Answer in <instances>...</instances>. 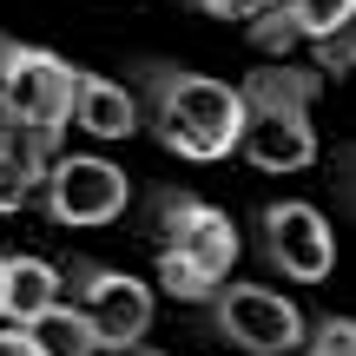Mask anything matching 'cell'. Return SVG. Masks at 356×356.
<instances>
[{
	"mask_svg": "<svg viewBox=\"0 0 356 356\" xmlns=\"http://www.w3.org/2000/svg\"><path fill=\"white\" fill-rule=\"evenodd\" d=\"M139 86L152 106V132L172 159L218 165V159L244 152V126H251L244 86H225V79L172 66V60H139Z\"/></svg>",
	"mask_w": 356,
	"mask_h": 356,
	"instance_id": "1",
	"label": "cell"
},
{
	"mask_svg": "<svg viewBox=\"0 0 356 356\" xmlns=\"http://www.w3.org/2000/svg\"><path fill=\"white\" fill-rule=\"evenodd\" d=\"M317 86L323 73L317 66H291V60H270L244 79V106H251V126H244V159L257 172H304L317 165Z\"/></svg>",
	"mask_w": 356,
	"mask_h": 356,
	"instance_id": "2",
	"label": "cell"
},
{
	"mask_svg": "<svg viewBox=\"0 0 356 356\" xmlns=\"http://www.w3.org/2000/svg\"><path fill=\"white\" fill-rule=\"evenodd\" d=\"M204 317H211L218 343H231L244 356H297L310 343V317L284 291H270V284H238L231 277L225 291L204 304Z\"/></svg>",
	"mask_w": 356,
	"mask_h": 356,
	"instance_id": "3",
	"label": "cell"
},
{
	"mask_svg": "<svg viewBox=\"0 0 356 356\" xmlns=\"http://www.w3.org/2000/svg\"><path fill=\"white\" fill-rule=\"evenodd\" d=\"M152 238L159 257H178V264L204 270L211 284H231V264H238V225H231L218 204H204L198 191L165 185L152 198Z\"/></svg>",
	"mask_w": 356,
	"mask_h": 356,
	"instance_id": "4",
	"label": "cell"
},
{
	"mask_svg": "<svg viewBox=\"0 0 356 356\" xmlns=\"http://www.w3.org/2000/svg\"><path fill=\"white\" fill-rule=\"evenodd\" d=\"M79 73H86V66H66L60 53L26 47V40H7V33H0V99H7L20 119H33L40 132H53V139L73 126Z\"/></svg>",
	"mask_w": 356,
	"mask_h": 356,
	"instance_id": "5",
	"label": "cell"
},
{
	"mask_svg": "<svg viewBox=\"0 0 356 356\" xmlns=\"http://www.w3.org/2000/svg\"><path fill=\"white\" fill-rule=\"evenodd\" d=\"M66 284H73V304L92 317V330L106 337V356L145 343V330H152V284H139L119 264H92V257H73Z\"/></svg>",
	"mask_w": 356,
	"mask_h": 356,
	"instance_id": "6",
	"label": "cell"
},
{
	"mask_svg": "<svg viewBox=\"0 0 356 356\" xmlns=\"http://www.w3.org/2000/svg\"><path fill=\"white\" fill-rule=\"evenodd\" d=\"M257 244H264V264L284 270L291 284H323L337 270V231L317 204L304 198H277L257 211Z\"/></svg>",
	"mask_w": 356,
	"mask_h": 356,
	"instance_id": "7",
	"label": "cell"
},
{
	"mask_svg": "<svg viewBox=\"0 0 356 356\" xmlns=\"http://www.w3.org/2000/svg\"><path fill=\"white\" fill-rule=\"evenodd\" d=\"M126 198H132L126 172H119L113 159H92V152L53 159V178H47V191H40L47 218H53V225H73V231L113 225V218L126 211Z\"/></svg>",
	"mask_w": 356,
	"mask_h": 356,
	"instance_id": "8",
	"label": "cell"
},
{
	"mask_svg": "<svg viewBox=\"0 0 356 356\" xmlns=\"http://www.w3.org/2000/svg\"><path fill=\"white\" fill-rule=\"evenodd\" d=\"M53 132H40L33 119H20L7 99H0V198L7 204H26L33 191H47V178H53Z\"/></svg>",
	"mask_w": 356,
	"mask_h": 356,
	"instance_id": "9",
	"label": "cell"
},
{
	"mask_svg": "<svg viewBox=\"0 0 356 356\" xmlns=\"http://www.w3.org/2000/svg\"><path fill=\"white\" fill-rule=\"evenodd\" d=\"M73 126L86 139H132L139 132V99L106 73H79V99H73Z\"/></svg>",
	"mask_w": 356,
	"mask_h": 356,
	"instance_id": "10",
	"label": "cell"
},
{
	"mask_svg": "<svg viewBox=\"0 0 356 356\" xmlns=\"http://www.w3.org/2000/svg\"><path fill=\"white\" fill-rule=\"evenodd\" d=\"M53 304H66V270L33 257V251L7 257V323H33Z\"/></svg>",
	"mask_w": 356,
	"mask_h": 356,
	"instance_id": "11",
	"label": "cell"
},
{
	"mask_svg": "<svg viewBox=\"0 0 356 356\" xmlns=\"http://www.w3.org/2000/svg\"><path fill=\"white\" fill-rule=\"evenodd\" d=\"M20 330L33 337L40 356H106V337L92 330V317H86L79 304H53L47 317L20 323Z\"/></svg>",
	"mask_w": 356,
	"mask_h": 356,
	"instance_id": "12",
	"label": "cell"
},
{
	"mask_svg": "<svg viewBox=\"0 0 356 356\" xmlns=\"http://www.w3.org/2000/svg\"><path fill=\"white\" fill-rule=\"evenodd\" d=\"M251 47L270 53V60H291L297 47H310V33H304V20L291 13V0H270V7L251 20Z\"/></svg>",
	"mask_w": 356,
	"mask_h": 356,
	"instance_id": "13",
	"label": "cell"
},
{
	"mask_svg": "<svg viewBox=\"0 0 356 356\" xmlns=\"http://www.w3.org/2000/svg\"><path fill=\"white\" fill-rule=\"evenodd\" d=\"M310 66H317L323 79H343V73H356V7L343 13V20L330 26V33L310 47Z\"/></svg>",
	"mask_w": 356,
	"mask_h": 356,
	"instance_id": "14",
	"label": "cell"
},
{
	"mask_svg": "<svg viewBox=\"0 0 356 356\" xmlns=\"http://www.w3.org/2000/svg\"><path fill=\"white\" fill-rule=\"evenodd\" d=\"M159 291H165V297H178V304H198V310H204L218 291H225V284H211L204 270L178 264V257H159Z\"/></svg>",
	"mask_w": 356,
	"mask_h": 356,
	"instance_id": "15",
	"label": "cell"
},
{
	"mask_svg": "<svg viewBox=\"0 0 356 356\" xmlns=\"http://www.w3.org/2000/svg\"><path fill=\"white\" fill-rule=\"evenodd\" d=\"M297 356H356V317H337V310L310 317V343Z\"/></svg>",
	"mask_w": 356,
	"mask_h": 356,
	"instance_id": "16",
	"label": "cell"
},
{
	"mask_svg": "<svg viewBox=\"0 0 356 356\" xmlns=\"http://www.w3.org/2000/svg\"><path fill=\"white\" fill-rule=\"evenodd\" d=\"M350 7H356V0H291V13H297V20H304V33H310V47H317V40L330 33V26L343 20Z\"/></svg>",
	"mask_w": 356,
	"mask_h": 356,
	"instance_id": "17",
	"label": "cell"
},
{
	"mask_svg": "<svg viewBox=\"0 0 356 356\" xmlns=\"http://www.w3.org/2000/svg\"><path fill=\"white\" fill-rule=\"evenodd\" d=\"M185 7H198V13H218V20H257V13H264L270 0H185Z\"/></svg>",
	"mask_w": 356,
	"mask_h": 356,
	"instance_id": "18",
	"label": "cell"
},
{
	"mask_svg": "<svg viewBox=\"0 0 356 356\" xmlns=\"http://www.w3.org/2000/svg\"><path fill=\"white\" fill-rule=\"evenodd\" d=\"M0 356H40V350H33V337H26L20 323H7V330H0Z\"/></svg>",
	"mask_w": 356,
	"mask_h": 356,
	"instance_id": "19",
	"label": "cell"
},
{
	"mask_svg": "<svg viewBox=\"0 0 356 356\" xmlns=\"http://www.w3.org/2000/svg\"><path fill=\"white\" fill-rule=\"evenodd\" d=\"M343 191H350V204H356V145L343 152Z\"/></svg>",
	"mask_w": 356,
	"mask_h": 356,
	"instance_id": "20",
	"label": "cell"
},
{
	"mask_svg": "<svg viewBox=\"0 0 356 356\" xmlns=\"http://www.w3.org/2000/svg\"><path fill=\"white\" fill-rule=\"evenodd\" d=\"M0 317H7V257H0Z\"/></svg>",
	"mask_w": 356,
	"mask_h": 356,
	"instance_id": "21",
	"label": "cell"
},
{
	"mask_svg": "<svg viewBox=\"0 0 356 356\" xmlns=\"http://www.w3.org/2000/svg\"><path fill=\"white\" fill-rule=\"evenodd\" d=\"M119 356H159V350H145V343H139V350H119Z\"/></svg>",
	"mask_w": 356,
	"mask_h": 356,
	"instance_id": "22",
	"label": "cell"
},
{
	"mask_svg": "<svg viewBox=\"0 0 356 356\" xmlns=\"http://www.w3.org/2000/svg\"><path fill=\"white\" fill-rule=\"evenodd\" d=\"M7 211H13V204H7V198H0V218H7Z\"/></svg>",
	"mask_w": 356,
	"mask_h": 356,
	"instance_id": "23",
	"label": "cell"
}]
</instances>
